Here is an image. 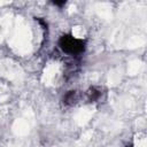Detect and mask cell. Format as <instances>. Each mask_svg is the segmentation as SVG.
Wrapping results in <instances>:
<instances>
[{"mask_svg":"<svg viewBox=\"0 0 147 147\" xmlns=\"http://www.w3.org/2000/svg\"><path fill=\"white\" fill-rule=\"evenodd\" d=\"M133 147H146V136L144 133H138L133 140Z\"/></svg>","mask_w":147,"mask_h":147,"instance_id":"1","label":"cell"}]
</instances>
